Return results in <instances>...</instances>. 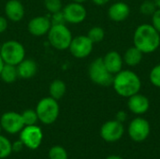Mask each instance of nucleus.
<instances>
[{
  "label": "nucleus",
  "instance_id": "f257e3e1",
  "mask_svg": "<svg viewBox=\"0 0 160 159\" xmlns=\"http://www.w3.org/2000/svg\"><path fill=\"white\" fill-rule=\"evenodd\" d=\"M134 46L142 53H151L155 52L160 45V33L148 23L141 24L134 33Z\"/></svg>",
  "mask_w": 160,
  "mask_h": 159
},
{
  "label": "nucleus",
  "instance_id": "f03ea898",
  "mask_svg": "<svg viewBox=\"0 0 160 159\" xmlns=\"http://www.w3.org/2000/svg\"><path fill=\"white\" fill-rule=\"evenodd\" d=\"M112 86L115 92L124 97L138 94L142 87L140 77L131 70H121L113 77Z\"/></svg>",
  "mask_w": 160,
  "mask_h": 159
},
{
  "label": "nucleus",
  "instance_id": "7ed1b4c3",
  "mask_svg": "<svg viewBox=\"0 0 160 159\" xmlns=\"http://www.w3.org/2000/svg\"><path fill=\"white\" fill-rule=\"evenodd\" d=\"M58 100L52 98V97H47L41 98L36 107V112L38 120L45 124L51 125L56 121L59 115L60 108L58 105Z\"/></svg>",
  "mask_w": 160,
  "mask_h": 159
},
{
  "label": "nucleus",
  "instance_id": "20e7f679",
  "mask_svg": "<svg viewBox=\"0 0 160 159\" xmlns=\"http://www.w3.org/2000/svg\"><path fill=\"white\" fill-rule=\"evenodd\" d=\"M47 35L50 44L59 51L68 50L73 38L70 30L66 24L52 25Z\"/></svg>",
  "mask_w": 160,
  "mask_h": 159
},
{
  "label": "nucleus",
  "instance_id": "39448f33",
  "mask_svg": "<svg viewBox=\"0 0 160 159\" xmlns=\"http://www.w3.org/2000/svg\"><path fill=\"white\" fill-rule=\"evenodd\" d=\"M0 55L5 64L17 66L25 58V49L19 41L8 40L2 44Z\"/></svg>",
  "mask_w": 160,
  "mask_h": 159
},
{
  "label": "nucleus",
  "instance_id": "423d86ee",
  "mask_svg": "<svg viewBox=\"0 0 160 159\" xmlns=\"http://www.w3.org/2000/svg\"><path fill=\"white\" fill-rule=\"evenodd\" d=\"M88 75L90 80L100 86H110L112 85L113 74L109 72L106 68L103 59L101 57L95 59L88 67Z\"/></svg>",
  "mask_w": 160,
  "mask_h": 159
},
{
  "label": "nucleus",
  "instance_id": "0eeeda50",
  "mask_svg": "<svg viewBox=\"0 0 160 159\" xmlns=\"http://www.w3.org/2000/svg\"><path fill=\"white\" fill-rule=\"evenodd\" d=\"M43 139V133L39 127L33 126H24L23 128L20 131V141L23 145L31 150H36L41 144Z\"/></svg>",
  "mask_w": 160,
  "mask_h": 159
},
{
  "label": "nucleus",
  "instance_id": "6e6552de",
  "mask_svg": "<svg viewBox=\"0 0 160 159\" xmlns=\"http://www.w3.org/2000/svg\"><path fill=\"white\" fill-rule=\"evenodd\" d=\"M150 130L151 127L149 122L144 118L137 117L130 122L128 132L132 141L142 142L149 137Z\"/></svg>",
  "mask_w": 160,
  "mask_h": 159
},
{
  "label": "nucleus",
  "instance_id": "1a4fd4ad",
  "mask_svg": "<svg viewBox=\"0 0 160 159\" xmlns=\"http://www.w3.org/2000/svg\"><path fill=\"white\" fill-rule=\"evenodd\" d=\"M93 47L94 43L87 36H77L72 38L68 50L74 57L82 59L90 55Z\"/></svg>",
  "mask_w": 160,
  "mask_h": 159
},
{
  "label": "nucleus",
  "instance_id": "9d476101",
  "mask_svg": "<svg viewBox=\"0 0 160 159\" xmlns=\"http://www.w3.org/2000/svg\"><path fill=\"white\" fill-rule=\"evenodd\" d=\"M125 128L123 123L117 120H111L103 124L100 128V136L107 142H118L124 135Z\"/></svg>",
  "mask_w": 160,
  "mask_h": 159
},
{
  "label": "nucleus",
  "instance_id": "9b49d317",
  "mask_svg": "<svg viewBox=\"0 0 160 159\" xmlns=\"http://www.w3.org/2000/svg\"><path fill=\"white\" fill-rule=\"evenodd\" d=\"M0 125L2 129H4L8 134H16L20 132L24 127L21 113L15 112H5L1 116Z\"/></svg>",
  "mask_w": 160,
  "mask_h": 159
},
{
  "label": "nucleus",
  "instance_id": "f8f14e48",
  "mask_svg": "<svg viewBox=\"0 0 160 159\" xmlns=\"http://www.w3.org/2000/svg\"><path fill=\"white\" fill-rule=\"evenodd\" d=\"M62 11L64 13L66 22L72 24H78L82 22L87 16V11L82 6V4L76 2L68 4L62 9Z\"/></svg>",
  "mask_w": 160,
  "mask_h": 159
},
{
  "label": "nucleus",
  "instance_id": "ddd939ff",
  "mask_svg": "<svg viewBox=\"0 0 160 159\" xmlns=\"http://www.w3.org/2000/svg\"><path fill=\"white\" fill-rule=\"evenodd\" d=\"M51 26L52 23L49 17L36 16L29 21L27 24V30L32 36L42 37L48 34Z\"/></svg>",
  "mask_w": 160,
  "mask_h": 159
},
{
  "label": "nucleus",
  "instance_id": "4468645a",
  "mask_svg": "<svg viewBox=\"0 0 160 159\" xmlns=\"http://www.w3.org/2000/svg\"><path fill=\"white\" fill-rule=\"evenodd\" d=\"M5 15L11 22H20L24 17V7L20 0H8L4 7Z\"/></svg>",
  "mask_w": 160,
  "mask_h": 159
},
{
  "label": "nucleus",
  "instance_id": "2eb2a0df",
  "mask_svg": "<svg viewBox=\"0 0 160 159\" xmlns=\"http://www.w3.org/2000/svg\"><path fill=\"white\" fill-rule=\"evenodd\" d=\"M128 107L129 111L134 114L142 115L149 110L150 102L145 96L138 93L128 97Z\"/></svg>",
  "mask_w": 160,
  "mask_h": 159
},
{
  "label": "nucleus",
  "instance_id": "dca6fc26",
  "mask_svg": "<svg viewBox=\"0 0 160 159\" xmlns=\"http://www.w3.org/2000/svg\"><path fill=\"white\" fill-rule=\"evenodd\" d=\"M106 68L112 74H116L122 70L123 67V58L120 53L116 51H111L106 53L102 58Z\"/></svg>",
  "mask_w": 160,
  "mask_h": 159
},
{
  "label": "nucleus",
  "instance_id": "f3484780",
  "mask_svg": "<svg viewBox=\"0 0 160 159\" xmlns=\"http://www.w3.org/2000/svg\"><path fill=\"white\" fill-rule=\"evenodd\" d=\"M130 14V8L124 2H116L112 4L108 10V16L114 22L125 21Z\"/></svg>",
  "mask_w": 160,
  "mask_h": 159
},
{
  "label": "nucleus",
  "instance_id": "a211bd4d",
  "mask_svg": "<svg viewBox=\"0 0 160 159\" xmlns=\"http://www.w3.org/2000/svg\"><path fill=\"white\" fill-rule=\"evenodd\" d=\"M17 71L19 78L22 79H31L38 72V65L33 59L24 58L22 62H20L17 66Z\"/></svg>",
  "mask_w": 160,
  "mask_h": 159
},
{
  "label": "nucleus",
  "instance_id": "6ab92c4d",
  "mask_svg": "<svg viewBox=\"0 0 160 159\" xmlns=\"http://www.w3.org/2000/svg\"><path fill=\"white\" fill-rule=\"evenodd\" d=\"M67 92V85L62 80H54L51 82L49 86L50 97L52 98L59 100L61 99Z\"/></svg>",
  "mask_w": 160,
  "mask_h": 159
},
{
  "label": "nucleus",
  "instance_id": "aec40b11",
  "mask_svg": "<svg viewBox=\"0 0 160 159\" xmlns=\"http://www.w3.org/2000/svg\"><path fill=\"white\" fill-rule=\"evenodd\" d=\"M142 59V52L135 46L128 49L124 55V61L129 67H135L139 65Z\"/></svg>",
  "mask_w": 160,
  "mask_h": 159
},
{
  "label": "nucleus",
  "instance_id": "412c9836",
  "mask_svg": "<svg viewBox=\"0 0 160 159\" xmlns=\"http://www.w3.org/2000/svg\"><path fill=\"white\" fill-rule=\"evenodd\" d=\"M0 78L1 80L6 83H12L14 82L18 78V71L17 67L14 65L5 64L1 72H0Z\"/></svg>",
  "mask_w": 160,
  "mask_h": 159
},
{
  "label": "nucleus",
  "instance_id": "4be33fe9",
  "mask_svg": "<svg viewBox=\"0 0 160 159\" xmlns=\"http://www.w3.org/2000/svg\"><path fill=\"white\" fill-rule=\"evenodd\" d=\"M21 115L24 126H33L36 125L37 122L38 121V117L36 110H30V109L25 110L21 113Z\"/></svg>",
  "mask_w": 160,
  "mask_h": 159
},
{
  "label": "nucleus",
  "instance_id": "5701e85b",
  "mask_svg": "<svg viewBox=\"0 0 160 159\" xmlns=\"http://www.w3.org/2000/svg\"><path fill=\"white\" fill-rule=\"evenodd\" d=\"M87 37L92 40L93 43H98L102 41L105 37L104 29L99 26H94L88 31Z\"/></svg>",
  "mask_w": 160,
  "mask_h": 159
},
{
  "label": "nucleus",
  "instance_id": "b1692460",
  "mask_svg": "<svg viewBox=\"0 0 160 159\" xmlns=\"http://www.w3.org/2000/svg\"><path fill=\"white\" fill-rule=\"evenodd\" d=\"M12 152V144L4 136L0 134V159L8 157Z\"/></svg>",
  "mask_w": 160,
  "mask_h": 159
},
{
  "label": "nucleus",
  "instance_id": "393cba45",
  "mask_svg": "<svg viewBox=\"0 0 160 159\" xmlns=\"http://www.w3.org/2000/svg\"><path fill=\"white\" fill-rule=\"evenodd\" d=\"M49 158L50 159H68V153L66 149L62 146L56 145L50 149L49 151Z\"/></svg>",
  "mask_w": 160,
  "mask_h": 159
},
{
  "label": "nucleus",
  "instance_id": "a878e982",
  "mask_svg": "<svg viewBox=\"0 0 160 159\" xmlns=\"http://www.w3.org/2000/svg\"><path fill=\"white\" fill-rule=\"evenodd\" d=\"M157 5L154 0H145L142 2L140 7V11L142 14L146 16H152L154 12L157 10Z\"/></svg>",
  "mask_w": 160,
  "mask_h": 159
},
{
  "label": "nucleus",
  "instance_id": "bb28decb",
  "mask_svg": "<svg viewBox=\"0 0 160 159\" xmlns=\"http://www.w3.org/2000/svg\"><path fill=\"white\" fill-rule=\"evenodd\" d=\"M44 7L51 14L63 9L61 0H44Z\"/></svg>",
  "mask_w": 160,
  "mask_h": 159
},
{
  "label": "nucleus",
  "instance_id": "cd10ccee",
  "mask_svg": "<svg viewBox=\"0 0 160 159\" xmlns=\"http://www.w3.org/2000/svg\"><path fill=\"white\" fill-rule=\"evenodd\" d=\"M150 82L154 86L160 88V64L154 67L150 72Z\"/></svg>",
  "mask_w": 160,
  "mask_h": 159
},
{
  "label": "nucleus",
  "instance_id": "c85d7f7f",
  "mask_svg": "<svg viewBox=\"0 0 160 159\" xmlns=\"http://www.w3.org/2000/svg\"><path fill=\"white\" fill-rule=\"evenodd\" d=\"M50 21L52 25H59V24H66V19L64 16V13L62 10L52 13V16L50 17Z\"/></svg>",
  "mask_w": 160,
  "mask_h": 159
},
{
  "label": "nucleus",
  "instance_id": "c756f323",
  "mask_svg": "<svg viewBox=\"0 0 160 159\" xmlns=\"http://www.w3.org/2000/svg\"><path fill=\"white\" fill-rule=\"evenodd\" d=\"M152 25L160 33V8L157 9L152 15Z\"/></svg>",
  "mask_w": 160,
  "mask_h": 159
},
{
  "label": "nucleus",
  "instance_id": "7c9ffc66",
  "mask_svg": "<svg viewBox=\"0 0 160 159\" xmlns=\"http://www.w3.org/2000/svg\"><path fill=\"white\" fill-rule=\"evenodd\" d=\"M8 27V22L7 17L0 16V34L4 33Z\"/></svg>",
  "mask_w": 160,
  "mask_h": 159
},
{
  "label": "nucleus",
  "instance_id": "2f4dec72",
  "mask_svg": "<svg viewBox=\"0 0 160 159\" xmlns=\"http://www.w3.org/2000/svg\"><path fill=\"white\" fill-rule=\"evenodd\" d=\"M127 118H128L127 112H124V111H120V112H118L116 113V119L115 120H117L120 123H123V122H125L127 120Z\"/></svg>",
  "mask_w": 160,
  "mask_h": 159
},
{
  "label": "nucleus",
  "instance_id": "473e14b6",
  "mask_svg": "<svg viewBox=\"0 0 160 159\" xmlns=\"http://www.w3.org/2000/svg\"><path fill=\"white\" fill-rule=\"evenodd\" d=\"M23 143L22 142V141H17V142H15L13 144H12V151H14V152H20V151H22V148H23Z\"/></svg>",
  "mask_w": 160,
  "mask_h": 159
},
{
  "label": "nucleus",
  "instance_id": "72a5a7b5",
  "mask_svg": "<svg viewBox=\"0 0 160 159\" xmlns=\"http://www.w3.org/2000/svg\"><path fill=\"white\" fill-rule=\"evenodd\" d=\"M94 4L98 5V6H103V5H106L110 0H92Z\"/></svg>",
  "mask_w": 160,
  "mask_h": 159
},
{
  "label": "nucleus",
  "instance_id": "f704fd0d",
  "mask_svg": "<svg viewBox=\"0 0 160 159\" xmlns=\"http://www.w3.org/2000/svg\"><path fill=\"white\" fill-rule=\"evenodd\" d=\"M106 159H124V158H123V157H119V156H114V155H112V156L108 157Z\"/></svg>",
  "mask_w": 160,
  "mask_h": 159
},
{
  "label": "nucleus",
  "instance_id": "c9c22d12",
  "mask_svg": "<svg viewBox=\"0 0 160 159\" xmlns=\"http://www.w3.org/2000/svg\"><path fill=\"white\" fill-rule=\"evenodd\" d=\"M4 65H5V62L3 61V59H2V57H1V55H0V72H1V70H2Z\"/></svg>",
  "mask_w": 160,
  "mask_h": 159
},
{
  "label": "nucleus",
  "instance_id": "e433bc0d",
  "mask_svg": "<svg viewBox=\"0 0 160 159\" xmlns=\"http://www.w3.org/2000/svg\"><path fill=\"white\" fill-rule=\"evenodd\" d=\"M73 2H76V3H80V4H82V3H84L85 1H87V0H72Z\"/></svg>",
  "mask_w": 160,
  "mask_h": 159
},
{
  "label": "nucleus",
  "instance_id": "4c0bfd02",
  "mask_svg": "<svg viewBox=\"0 0 160 159\" xmlns=\"http://www.w3.org/2000/svg\"><path fill=\"white\" fill-rule=\"evenodd\" d=\"M154 2L156 3V5H157V7L160 8V0H154Z\"/></svg>",
  "mask_w": 160,
  "mask_h": 159
},
{
  "label": "nucleus",
  "instance_id": "58836bf2",
  "mask_svg": "<svg viewBox=\"0 0 160 159\" xmlns=\"http://www.w3.org/2000/svg\"><path fill=\"white\" fill-rule=\"evenodd\" d=\"M1 130H2V127H1V125H0V133H1Z\"/></svg>",
  "mask_w": 160,
  "mask_h": 159
}]
</instances>
